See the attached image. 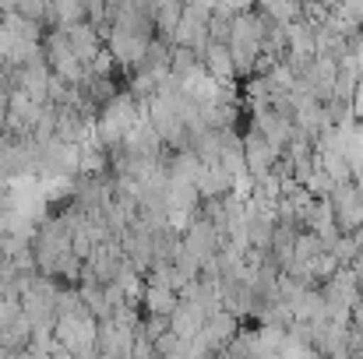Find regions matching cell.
Wrapping results in <instances>:
<instances>
[{"label":"cell","mask_w":363,"mask_h":359,"mask_svg":"<svg viewBox=\"0 0 363 359\" xmlns=\"http://www.w3.org/2000/svg\"><path fill=\"white\" fill-rule=\"evenodd\" d=\"M78 21H89V7H85V0H50V18H46V25L53 28H71V25H78Z\"/></svg>","instance_id":"1"},{"label":"cell","mask_w":363,"mask_h":359,"mask_svg":"<svg viewBox=\"0 0 363 359\" xmlns=\"http://www.w3.org/2000/svg\"><path fill=\"white\" fill-rule=\"evenodd\" d=\"M180 307V296L173 292V285H145V296H141V310L145 314H173Z\"/></svg>","instance_id":"2"},{"label":"cell","mask_w":363,"mask_h":359,"mask_svg":"<svg viewBox=\"0 0 363 359\" xmlns=\"http://www.w3.org/2000/svg\"><path fill=\"white\" fill-rule=\"evenodd\" d=\"M7 103H11V85H7V78L0 81V130H4V123H7Z\"/></svg>","instance_id":"3"}]
</instances>
